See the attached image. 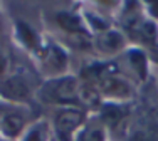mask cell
<instances>
[{"mask_svg": "<svg viewBox=\"0 0 158 141\" xmlns=\"http://www.w3.org/2000/svg\"><path fill=\"white\" fill-rule=\"evenodd\" d=\"M76 94H79L76 81L73 79H62L57 83H51L44 87V96H47L49 101L57 103H73Z\"/></svg>", "mask_w": 158, "mask_h": 141, "instance_id": "1", "label": "cell"}, {"mask_svg": "<svg viewBox=\"0 0 158 141\" xmlns=\"http://www.w3.org/2000/svg\"><path fill=\"white\" fill-rule=\"evenodd\" d=\"M81 118L82 114L79 111H73V109H67L61 113L57 116V131L62 133V135H69V131H73L76 126L81 123Z\"/></svg>", "mask_w": 158, "mask_h": 141, "instance_id": "2", "label": "cell"}, {"mask_svg": "<svg viewBox=\"0 0 158 141\" xmlns=\"http://www.w3.org/2000/svg\"><path fill=\"white\" fill-rule=\"evenodd\" d=\"M3 89H5V92H9L10 96H14V98H24V96L27 94V86H25L19 77H14V79L7 81Z\"/></svg>", "mask_w": 158, "mask_h": 141, "instance_id": "3", "label": "cell"}, {"mask_svg": "<svg viewBox=\"0 0 158 141\" xmlns=\"http://www.w3.org/2000/svg\"><path fill=\"white\" fill-rule=\"evenodd\" d=\"M3 131L7 133V135H15L19 129L22 128V121L20 118L15 116V114H12V116H7L5 119H3Z\"/></svg>", "mask_w": 158, "mask_h": 141, "instance_id": "4", "label": "cell"}]
</instances>
